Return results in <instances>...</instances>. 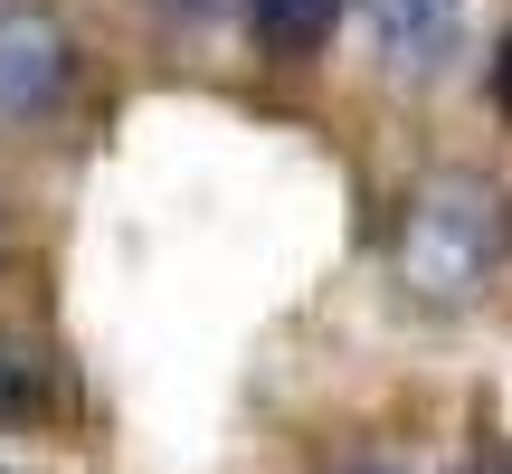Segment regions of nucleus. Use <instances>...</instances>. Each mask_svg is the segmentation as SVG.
I'll use <instances>...</instances> for the list:
<instances>
[{
	"instance_id": "obj_5",
	"label": "nucleus",
	"mask_w": 512,
	"mask_h": 474,
	"mask_svg": "<svg viewBox=\"0 0 512 474\" xmlns=\"http://www.w3.org/2000/svg\"><path fill=\"white\" fill-rule=\"evenodd\" d=\"M48 399H57V370H48V351H29V342H0V427H29V418H48Z\"/></svg>"
},
{
	"instance_id": "obj_8",
	"label": "nucleus",
	"mask_w": 512,
	"mask_h": 474,
	"mask_svg": "<svg viewBox=\"0 0 512 474\" xmlns=\"http://www.w3.org/2000/svg\"><path fill=\"white\" fill-rule=\"evenodd\" d=\"M162 10H209V0H162Z\"/></svg>"
},
{
	"instance_id": "obj_2",
	"label": "nucleus",
	"mask_w": 512,
	"mask_h": 474,
	"mask_svg": "<svg viewBox=\"0 0 512 474\" xmlns=\"http://www.w3.org/2000/svg\"><path fill=\"white\" fill-rule=\"evenodd\" d=\"M76 76V48L48 10H0V124H29L67 95Z\"/></svg>"
},
{
	"instance_id": "obj_3",
	"label": "nucleus",
	"mask_w": 512,
	"mask_h": 474,
	"mask_svg": "<svg viewBox=\"0 0 512 474\" xmlns=\"http://www.w3.org/2000/svg\"><path fill=\"white\" fill-rule=\"evenodd\" d=\"M351 10H361L380 67H399V76H437L465 48V0H351Z\"/></svg>"
},
{
	"instance_id": "obj_4",
	"label": "nucleus",
	"mask_w": 512,
	"mask_h": 474,
	"mask_svg": "<svg viewBox=\"0 0 512 474\" xmlns=\"http://www.w3.org/2000/svg\"><path fill=\"white\" fill-rule=\"evenodd\" d=\"M247 19H256L266 57H313L332 38V19H342V0H247Z\"/></svg>"
},
{
	"instance_id": "obj_6",
	"label": "nucleus",
	"mask_w": 512,
	"mask_h": 474,
	"mask_svg": "<svg viewBox=\"0 0 512 474\" xmlns=\"http://www.w3.org/2000/svg\"><path fill=\"white\" fill-rule=\"evenodd\" d=\"M494 105L512 114V38H503V57H494Z\"/></svg>"
},
{
	"instance_id": "obj_7",
	"label": "nucleus",
	"mask_w": 512,
	"mask_h": 474,
	"mask_svg": "<svg viewBox=\"0 0 512 474\" xmlns=\"http://www.w3.org/2000/svg\"><path fill=\"white\" fill-rule=\"evenodd\" d=\"M465 474H512V456H503V446H494V456H475V465H465Z\"/></svg>"
},
{
	"instance_id": "obj_1",
	"label": "nucleus",
	"mask_w": 512,
	"mask_h": 474,
	"mask_svg": "<svg viewBox=\"0 0 512 474\" xmlns=\"http://www.w3.org/2000/svg\"><path fill=\"white\" fill-rule=\"evenodd\" d=\"M503 237H512V209L484 171H427L399 209V285L418 304L456 313L494 285L503 266Z\"/></svg>"
}]
</instances>
